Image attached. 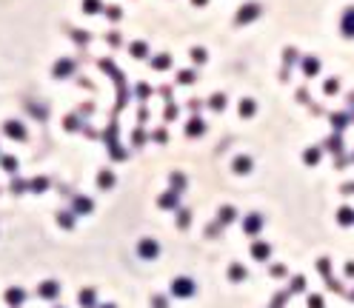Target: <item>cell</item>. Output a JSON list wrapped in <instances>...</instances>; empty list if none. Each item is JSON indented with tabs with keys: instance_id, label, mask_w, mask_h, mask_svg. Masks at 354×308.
I'll list each match as a JSON object with an SVG mask.
<instances>
[{
	"instance_id": "obj_1",
	"label": "cell",
	"mask_w": 354,
	"mask_h": 308,
	"mask_svg": "<svg viewBox=\"0 0 354 308\" xmlns=\"http://www.w3.org/2000/svg\"><path fill=\"white\" fill-rule=\"evenodd\" d=\"M23 300H26V291H23V288H9V291H6V306L9 308H20Z\"/></svg>"
},
{
	"instance_id": "obj_2",
	"label": "cell",
	"mask_w": 354,
	"mask_h": 308,
	"mask_svg": "<svg viewBox=\"0 0 354 308\" xmlns=\"http://www.w3.org/2000/svg\"><path fill=\"white\" fill-rule=\"evenodd\" d=\"M171 291L177 294V297H189V294L194 291V285H191V280L180 277V280H174V283H171Z\"/></svg>"
},
{
	"instance_id": "obj_3",
	"label": "cell",
	"mask_w": 354,
	"mask_h": 308,
	"mask_svg": "<svg viewBox=\"0 0 354 308\" xmlns=\"http://www.w3.org/2000/svg\"><path fill=\"white\" fill-rule=\"evenodd\" d=\"M37 294H40V297H46V300H54V297L60 294V285H57L54 280H49V283H43V285L37 288Z\"/></svg>"
},
{
	"instance_id": "obj_4",
	"label": "cell",
	"mask_w": 354,
	"mask_h": 308,
	"mask_svg": "<svg viewBox=\"0 0 354 308\" xmlns=\"http://www.w3.org/2000/svg\"><path fill=\"white\" fill-rule=\"evenodd\" d=\"M140 254L152 260L154 254H157V243H154V240H143V243H140Z\"/></svg>"
},
{
	"instance_id": "obj_5",
	"label": "cell",
	"mask_w": 354,
	"mask_h": 308,
	"mask_svg": "<svg viewBox=\"0 0 354 308\" xmlns=\"http://www.w3.org/2000/svg\"><path fill=\"white\" fill-rule=\"evenodd\" d=\"M74 211H77V214H89V211H92V200H89V197H77V200H74Z\"/></svg>"
},
{
	"instance_id": "obj_6",
	"label": "cell",
	"mask_w": 354,
	"mask_h": 308,
	"mask_svg": "<svg viewBox=\"0 0 354 308\" xmlns=\"http://www.w3.org/2000/svg\"><path fill=\"white\" fill-rule=\"evenodd\" d=\"M80 306L94 308V291H92V288H83V291H80Z\"/></svg>"
},
{
	"instance_id": "obj_7",
	"label": "cell",
	"mask_w": 354,
	"mask_h": 308,
	"mask_svg": "<svg viewBox=\"0 0 354 308\" xmlns=\"http://www.w3.org/2000/svg\"><path fill=\"white\" fill-rule=\"evenodd\" d=\"M6 131H9L12 137H17V140H23V137H26V131H23V126H20V123H9V126H6Z\"/></svg>"
},
{
	"instance_id": "obj_8",
	"label": "cell",
	"mask_w": 354,
	"mask_h": 308,
	"mask_svg": "<svg viewBox=\"0 0 354 308\" xmlns=\"http://www.w3.org/2000/svg\"><path fill=\"white\" fill-rule=\"evenodd\" d=\"M252 254H254V257H257V260H266V257H269V245L257 243V245H254V248H252Z\"/></svg>"
},
{
	"instance_id": "obj_9",
	"label": "cell",
	"mask_w": 354,
	"mask_h": 308,
	"mask_svg": "<svg viewBox=\"0 0 354 308\" xmlns=\"http://www.w3.org/2000/svg\"><path fill=\"white\" fill-rule=\"evenodd\" d=\"M57 223H60L63 228H71V223H74V217H71L69 211H60V214H57Z\"/></svg>"
},
{
	"instance_id": "obj_10",
	"label": "cell",
	"mask_w": 354,
	"mask_h": 308,
	"mask_svg": "<svg viewBox=\"0 0 354 308\" xmlns=\"http://www.w3.org/2000/svg\"><path fill=\"white\" fill-rule=\"evenodd\" d=\"M46 186H49V180H46V177H37V180H32V183H29V189H32V191H43Z\"/></svg>"
},
{
	"instance_id": "obj_11",
	"label": "cell",
	"mask_w": 354,
	"mask_h": 308,
	"mask_svg": "<svg viewBox=\"0 0 354 308\" xmlns=\"http://www.w3.org/2000/svg\"><path fill=\"white\" fill-rule=\"evenodd\" d=\"M257 228H260V217H249V220H246V231H249V234H254Z\"/></svg>"
},
{
	"instance_id": "obj_12",
	"label": "cell",
	"mask_w": 354,
	"mask_h": 308,
	"mask_svg": "<svg viewBox=\"0 0 354 308\" xmlns=\"http://www.w3.org/2000/svg\"><path fill=\"white\" fill-rule=\"evenodd\" d=\"M97 183H100L103 189H109V186H112V183H115V177H112V174H109V171H103L100 177H97Z\"/></svg>"
},
{
	"instance_id": "obj_13",
	"label": "cell",
	"mask_w": 354,
	"mask_h": 308,
	"mask_svg": "<svg viewBox=\"0 0 354 308\" xmlns=\"http://www.w3.org/2000/svg\"><path fill=\"white\" fill-rule=\"evenodd\" d=\"M3 168L6 171H17V160L15 157H3Z\"/></svg>"
},
{
	"instance_id": "obj_14",
	"label": "cell",
	"mask_w": 354,
	"mask_h": 308,
	"mask_svg": "<svg viewBox=\"0 0 354 308\" xmlns=\"http://www.w3.org/2000/svg\"><path fill=\"white\" fill-rule=\"evenodd\" d=\"M232 277H235V280H243V277H246V271H243L240 265H232Z\"/></svg>"
},
{
	"instance_id": "obj_15",
	"label": "cell",
	"mask_w": 354,
	"mask_h": 308,
	"mask_svg": "<svg viewBox=\"0 0 354 308\" xmlns=\"http://www.w3.org/2000/svg\"><path fill=\"white\" fill-rule=\"evenodd\" d=\"M12 191H26V186H23L20 180H15V183H12Z\"/></svg>"
},
{
	"instance_id": "obj_16",
	"label": "cell",
	"mask_w": 354,
	"mask_h": 308,
	"mask_svg": "<svg viewBox=\"0 0 354 308\" xmlns=\"http://www.w3.org/2000/svg\"><path fill=\"white\" fill-rule=\"evenodd\" d=\"M249 168V160H237V171H246Z\"/></svg>"
},
{
	"instance_id": "obj_17",
	"label": "cell",
	"mask_w": 354,
	"mask_h": 308,
	"mask_svg": "<svg viewBox=\"0 0 354 308\" xmlns=\"http://www.w3.org/2000/svg\"><path fill=\"white\" fill-rule=\"evenodd\" d=\"M154 308H166V300H160V297H157V300H154Z\"/></svg>"
},
{
	"instance_id": "obj_18",
	"label": "cell",
	"mask_w": 354,
	"mask_h": 308,
	"mask_svg": "<svg viewBox=\"0 0 354 308\" xmlns=\"http://www.w3.org/2000/svg\"><path fill=\"white\" fill-rule=\"evenodd\" d=\"M311 308H323L320 306V297H311Z\"/></svg>"
}]
</instances>
